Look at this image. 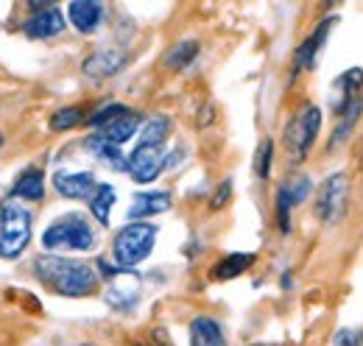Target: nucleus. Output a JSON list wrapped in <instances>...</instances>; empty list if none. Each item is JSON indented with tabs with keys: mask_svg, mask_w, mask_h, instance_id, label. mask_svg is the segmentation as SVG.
Returning a JSON list of instances; mask_svg holds the SVG:
<instances>
[{
	"mask_svg": "<svg viewBox=\"0 0 363 346\" xmlns=\"http://www.w3.org/2000/svg\"><path fill=\"white\" fill-rule=\"evenodd\" d=\"M34 277L45 285L50 294L59 296H90L98 288V274L87 262L70 257H56V255H43L34 260Z\"/></svg>",
	"mask_w": 363,
	"mask_h": 346,
	"instance_id": "nucleus-1",
	"label": "nucleus"
},
{
	"mask_svg": "<svg viewBox=\"0 0 363 346\" xmlns=\"http://www.w3.org/2000/svg\"><path fill=\"white\" fill-rule=\"evenodd\" d=\"M43 246L50 252H92L95 249V232L90 221L79 213L53 221L43 232Z\"/></svg>",
	"mask_w": 363,
	"mask_h": 346,
	"instance_id": "nucleus-2",
	"label": "nucleus"
},
{
	"mask_svg": "<svg viewBox=\"0 0 363 346\" xmlns=\"http://www.w3.org/2000/svg\"><path fill=\"white\" fill-rule=\"evenodd\" d=\"M28 243H31V213L17 201H0V257H23Z\"/></svg>",
	"mask_w": 363,
	"mask_h": 346,
	"instance_id": "nucleus-3",
	"label": "nucleus"
},
{
	"mask_svg": "<svg viewBox=\"0 0 363 346\" xmlns=\"http://www.w3.org/2000/svg\"><path fill=\"white\" fill-rule=\"evenodd\" d=\"M154 240H157V226L154 223H126L123 229H118L115 240H112V255L118 268H135L148 255L154 252Z\"/></svg>",
	"mask_w": 363,
	"mask_h": 346,
	"instance_id": "nucleus-4",
	"label": "nucleus"
},
{
	"mask_svg": "<svg viewBox=\"0 0 363 346\" xmlns=\"http://www.w3.org/2000/svg\"><path fill=\"white\" fill-rule=\"evenodd\" d=\"M318 129H321V109L318 106H305L294 115V121L285 129V145H288V154H291L294 165L308 160V151L316 143Z\"/></svg>",
	"mask_w": 363,
	"mask_h": 346,
	"instance_id": "nucleus-5",
	"label": "nucleus"
},
{
	"mask_svg": "<svg viewBox=\"0 0 363 346\" xmlns=\"http://www.w3.org/2000/svg\"><path fill=\"white\" fill-rule=\"evenodd\" d=\"M347 204H350V179H347V173H333L318 187L313 213L321 223H335L344 218Z\"/></svg>",
	"mask_w": 363,
	"mask_h": 346,
	"instance_id": "nucleus-6",
	"label": "nucleus"
},
{
	"mask_svg": "<svg viewBox=\"0 0 363 346\" xmlns=\"http://www.w3.org/2000/svg\"><path fill=\"white\" fill-rule=\"evenodd\" d=\"M143 296V279L137 271L129 268H121L115 277L106 279V288H104V302L109 304L112 310H121V313H129L135 310L137 302Z\"/></svg>",
	"mask_w": 363,
	"mask_h": 346,
	"instance_id": "nucleus-7",
	"label": "nucleus"
},
{
	"mask_svg": "<svg viewBox=\"0 0 363 346\" xmlns=\"http://www.w3.org/2000/svg\"><path fill=\"white\" fill-rule=\"evenodd\" d=\"M168 165V154L162 145H137L126 160V171L137 184H151L160 179V173Z\"/></svg>",
	"mask_w": 363,
	"mask_h": 346,
	"instance_id": "nucleus-8",
	"label": "nucleus"
},
{
	"mask_svg": "<svg viewBox=\"0 0 363 346\" xmlns=\"http://www.w3.org/2000/svg\"><path fill=\"white\" fill-rule=\"evenodd\" d=\"M335 23H338L335 17H330V20H321V26H318L316 31H313L308 40H302V43L296 45V50H294V59H291V76H299L302 70H311V67L316 65L318 50H321L324 40L330 37V31H333V26H335Z\"/></svg>",
	"mask_w": 363,
	"mask_h": 346,
	"instance_id": "nucleus-9",
	"label": "nucleus"
},
{
	"mask_svg": "<svg viewBox=\"0 0 363 346\" xmlns=\"http://www.w3.org/2000/svg\"><path fill=\"white\" fill-rule=\"evenodd\" d=\"M84 73L90 79H112L126 67V50L121 48H98L84 59Z\"/></svg>",
	"mask_w": 363,
	"mask_h": 346,
	"instance_id": "nucleus-10",
	"label": "nucleus"
},
{
	"mask_svg": "<svg viewBox=\"0 0 363 346\" xmlns=\"http://www.w3.org/2000/svg\"><path fill=\"white\" fill-rule=\"evenodd\" d=\"M62 28H65V14L59 6H48L23 23V34L28 40H50V37L62 34Z\"/></svg>",
	"mask_w": 363,
	"mask_h": 346,
	"instance_id": "nucleus-11",
	"label": "nucleus"
},
{
	"mask_svg": "<svg viewBox=\"0 0 363 346\" xmlns=\"http://www.w3.org/2000/svg\"><path fill=\"white\" fill-rule=\"evenodd\" d=\"M53 187L65 199H90L98 187L95 176L90 171H56L53 173Z\"/></svg>",
	"mask_w": 363,
	"mask_h": 346,
	"instance_id": "nucleus-12",
	"label": "nucleus"
},
{
	"mask_svg": "<svg viewBox=\"0 0 363 346\" xmlns=\"http://www.w3.org/2000/svg\"><path fill=\"white\" fill-rule=\"evenodd\" d=\"M143 126V118L132 112V109H126L123 115H118L115 121H109V123H104L101 129H98V137L104 140V143H109V145H123V143H129L132 137L137 134V129Z\"/></svg>",
	"mask_w": 363,
	"mask_h": 346,
	"instance_id": "nucleus-13",
	"label": "nucleus"
},
{
	"mask_svg": "<svg viewBox=\"0 0 363 346\" xmlns=\"http://www.w3.org/2000/svg\"><path fill=\"white\" fill-rule=\"evenodd\" d=\"M104 14H106L104 6L95 0H73L67 9V17L79 34H95L104 23Z\"/></svg>",
	"mask_w": 363,
	"mask_h": 346,
	"instance_id": "nucleus-14",
	"label": "nucleus"
},
{
	"mask_svg": "<svg viewBox=\"0 0 363 346\" xmlns=\"http://www.w3.org/2000/svg\"><path fill=\"white\" fill-rule=\"evenodd\" d=\"M171 210V193L168 190H148V193H137L129 204V218L132 221H148L154 216H162Z\"/></svg>",
	"mask_w": 363,
	"mask_h": 346,
	"instance_id": "nucleus-15",
	"label": "nucleus"
},
{
	"mask_svg": "<svg viewBox=\"0 0 363 346\" xmlns=\"http://www.w3.org/2000/svg\"><path fill=\"white\" fill-rule=\"evenodd\" d=\"M190 346H227V335L216 318L196 316L190 324Z\"/></svg>",
	"mask_w": 363,
	"mask_h": 346,
	"instance_id": "nucleus-16",
	"label": "nucleus"
},
{
	"mask_svg": "<svg viewBox=\"0 0 363 346\" xmlns=\"http://www.w3.org/2000/svg\"><path fill=\"white\" fill-rule=\"evenodd\" d=\"M252 265H255V255H249V252H235V255H227V257L218 260V262L213 265L210 277H213L216 282H229V279L246 274Z\"/></svg>",
	"mask_w": 363,
	"mask_h": 346,
	"instance_id": "nucleus-17",
	"label": "nucleus"
},
{
	"mask_svg": "<svg viewBox=\"0 0 363 346\" xmlns=\"http://www.w3.org/2000/svg\"><path fill=\"white\" fill-rule=\"evenodd\" d=\"M11 196L14 199H28V201H40L45 196V176L40 168H26L17 176V182L11 184Z\"/></svg>",
	"mask_w": 363,
	"mask_h": 346,
	"instance_id": "nucleus-18",
	"label": "nucleus"
},
{
	"mask_svg": "<svg viewBox=\"0 0 363 346\" xmlns=\"http://www.w3.org/2000/svg\"><path fill=\"white\" fill-rule=\"evenodd\" d=\"M84 145H87V151H92V157H95L98 162H104L109 171H126V157H123V151H121L118 145L104 143L98 134L87 137Z\"/></svg>",
	"mask_w": 363,
	"mask_h": 346,
	"instance_id": "nucleus-19",
	"label": "nucleus"
},
{
	"mask_svg": "<svg viewBox=\"0 0 363 346\" xmlns=\"http://www.w3.org/2000/svg\"><path fill=\"white\" fill-rule=\"evenodd\" d=\"M112 207H115V187L112 184H98L95 193L90 196V210L98 223H109V216H112Z\"/></svg>",
	"mask_w": 363,
	"mask_h": 346,
	"instance_id": "nucleus-20",
	"label": "nucleus"
},
{
	"mask_svg": "<svg viewBox=\"0 0 363 346\" xmlns=\"http://www.w3.org/2000/svg\"><path fill=\"white\" fill-rule=\"evenodd\" d=\"M199 56V43L196 40H184V43L174 45L165 56V67L168 70H184L193 65V59Z\"/></svg>",
	"mask_w": 363,
	"mask_h": 346,
	"instance_id": "nucleus-21",
	"label": "nucleus"
},
{
	"mask_svg": "<svg viewBox=\"0 0 363 346\" xmlns=\"http://www.w3.org/2000/svg\"><path fill=\"white\" fill-rule=\"evenodd\" d=\"M171 134V121L157 115V118H148L143 123V131H140V145H162L165 137Z\"/></svg>",
	"mask_w": 363,
	"mask_h": 346,
	"instance_id": "nucleus-22",
	"label": "nucleus"
},
{
	"mask_svg": "<svg viewBox=\"0 0 363 346\" xmlns=\"http://www.w3.org/2000/svg\"><path fill=\"white\" fill-rule=\"evenodd\" d=\"M79 123H84V112L79 106H65L59 112L50 115V131H67V129H76Z\"/></svg>",
	"mask_w": 363,
	"mask_h": 346,
	"instance_id": "nucleus-23",
	"label": "nucleus"
},
{
	"mask_svg": "<svg viewBox=\"0 0 363 346\" xmlns=\"http://www.w3.org/2000/svg\"><path fill=\"white\" fill-rule=\"evenodd\" d=\"M291 210H294V204H291L288 190L282 184L277 190V226H279V232H291Z\"/></svg>",
	"mask_w": 363,
	"mask_h": 346,
	"instance_id": "nucleus-24",
	"label": "nucleus"
},
{
	"mask_svg": "<svg viewBox=\"0 0 363 346\" xmlns=\"http://www.w3.org/2000/svg\"><path fill=\"white\" fill-rule=\"evenodd\" d=\"M358 109H361V104H355L352 109H347L344 115H338V118H341V123H338V126H335V131H333L330 145H338V143H344V140L350 137V131H352L355 121H358Z\"/></svg>",
	"mask_w": 363,
	"mask_h": 346,
	"instance_id": "nucleus-25",
	"label": "nucleus"
},
{
	"mask_svg": "<svg viewBox=\"0 0 363 346\" xmlns=\"http://www.w3.org/2000/svg\"><path fill=\"white\" fill-rule=\"evenodd\" d=\"M272 160H274V143L266 137L263 143H260V148H257V162H255V171L260 179H269V173H272Z\"/></svg>",
	"mask_w": 363,
	"mask_h": 346,
	"instance_id": "nucleus-26",
	"label": "nucleus"
},
{
	"mask_svg": "<svg viewBox=\"0 0 363 346\" xmlns=\"http://www.w3.org/2000/svg\"><path fill=\"white\" fill-rule=\"evenodd\" d=\"M285 190H288V199H291V204L296 207V204H302V201L308 199V193L313 190V182H311V176H299L294 184H285Z\"/></svg>",
	"mask_w": 363,
	"mask_h": 346,
	"instance_id": "nucleus-27",
	"label": "nucleus"
},
{
	"mask_svg": "<svg viewBox=\"0 0 363 346\" xmlns=\"http://www.w3.org/2000/svg\"><path fill=\"white\" fill-rule=\"evenodd\" d=\"M126 112V106H121V104H109V106H104V109H98L95 115H90V118H84V123L87 126H104V123H109V121H115L118 115H123Z\"/></svg>",
	"mask_w": 363,
	"mask_h": 346,
	"instance_id": "nucleus-28",
	"label": "nucleus"
},
{
	"mask_svg": "<svg viewBox=\"0 0 363 346\" xmlns=\"http://www.w3.org/2000/svg\"><path fill=\"white\" fill-rule=\"evenodd\" d=\"M229 199H232V182L224 179V182L218 184V190L213 193V199H210V210H224L229 204Z\"/></svg>",
	"mask_w": 363,
	"mask_h": 346,
	"instance_id": "nucleus-29",
	"label": "nucleus"
},
{
	"mask_svg": "<svg viewBox=\"0 0 363 346\" xmlns=\"http://www.w3.org/2000/svg\"><path fill=\"white\" fill-rule=\"evenodd\" d=\"M335 346H361V335L355 330H341L335 335Z\"/></svg>",
	"mask_w": 363,
	"mask_h": 346,
	"instance_id": "nucleus-30",
	"label": "nucleus"
},
{
	"mask_svg": "<svg viewBox=\"0 0 363 346\" xmlns=\"http://www.w3.org/2000/svg\"><path fill=\"white\" fill-rule=\"evenodd\" d=\"M255 346H260V344H255Z\"/></svg>",
	"mask_w": 363,
	"mask_h": 346,
	"instance_id": "nucleus-31",
	"label": "nucleus"
}]
</instances>
